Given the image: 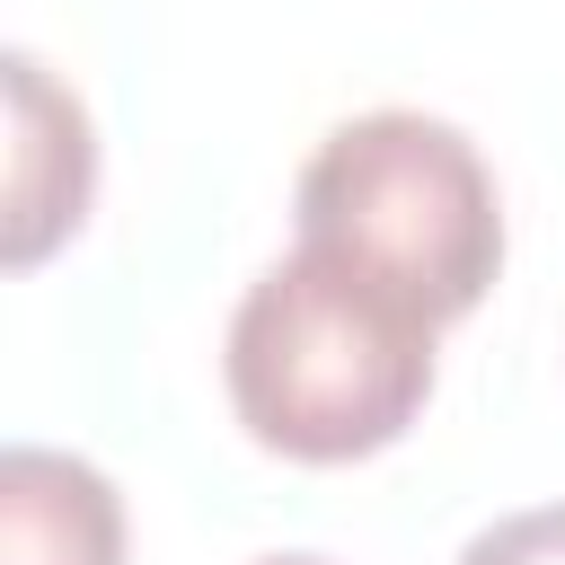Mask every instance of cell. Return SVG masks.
<instances>
[{"label": "cell", "instance_id": "2", "mask_svg": "<svg viewBox=\"0 0 565 565\" xmlns=\"http://www.w3.org/2000/svg\"><path fill=\"white\" fill-rule=\"evenodd\" d=\"M300 238L353 256L362 274L424 300L441 327L468 318L503 274V194L486 150L424 115V106H371L335 124L300 185H291Z\"/></svg>", "mask_w": 565, "mask_h": 565}, {"label": "cell", "instance_id": "1", "mask_svg": "<svg viewBox=\"0 0 565 565\" xmlns=\"http://www.w3.org/2000/svg\"><path fill=\"white\" fill-rule=\"evenodd\" d=\"M433 335L441 318L424 300L300 238L238 291L221 380L265 450L300 468H344L406 441L433 397Z\"/></svg>", "mask_w": 565, "mask_h": 565}, {"label": "cell", "instance_id": "4", "mask_svg": "<svg viewBox=\"0 0 565 565\" xmlns=\"http://www.w3.org/2000/svg\"><path fill=\"white\" fill-rule=\"evenodd\" d=\"M0 565H124V494L106 468L9 441L0 450Z\"/></svg>", "mask_w": 565, "mask_h": 565}, {"label": "cell", "instance_id": "5", "mask_svg": "<svg viewBox=\"0 0 565 565\" xmlns=\"http://www.w3.org/2000/svg\"><path fill=\"white\" fill-rule=\"evenodd\" d=\"M459 565H565V503H530V512H503L486 521Z\"/></svg>", "mask_w": 565, "mask_h": 565}, {"label": "cell", "instance_id": "3", "mask_svg": "<svg viewBox=\"0 0 565 565\" xmlns=\"http://www.w3.org/2000/svg\"><path fill=\"white\" fill-rule=\"evenodd\" d=\"M9 212H0V256L26 274L44 265L97 194V141H88V106L35 62L9 53Z\"/></svg>", "mask_w": 565, "mask_h": 565}, {"label": "cell", "instance_id": "6", "mask_svg": "<svg viewBox=\"0 0 565 565\" xmlns=\"http://www.w3.org/2000/svg\"><path fill=\"white\" fill-rule=\"evenodd\" d=\"M256 565H335V556H300V547H291V556H256Z\"/></svg>", "mask_w": 565, "mask_h": 565}]
</instances>
